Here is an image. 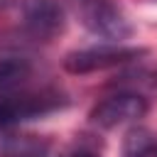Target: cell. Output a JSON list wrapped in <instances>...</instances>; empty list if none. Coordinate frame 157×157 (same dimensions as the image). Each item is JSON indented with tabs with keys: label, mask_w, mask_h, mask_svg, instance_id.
Here are the masks:
<instances>
[{
	"label": "cell",
	"mask_w": 157,
	"mask_h": 157,
	"mask_svg": "<svg viewBox=\"0 0 157 157\" xmlns=\"http://www.w3.org/2000/svg\"><path fill=\"white\" fill-rule=\"evenodd\" d=\"M49 157H54V155H49ZM56 157H98V155L93 150H86V147H74V150H69L64 155H56Z\"/></svg>",
	"instance_id": "8"
},
{
	"label": "cell",
	"mask_w": 157,
	"mask_h": 157,
	"mask_svg": "<svg viewBox=\"0 0 157 157\" xmlns=\"http://www.w3.org/2000/svg\"><path fill=\"white\" fill-rule=\"evenodd\" d=\"M27 71H29V66L25 59H0V88L20 81Z\"/></svg>",
	"instance_id": "7"
},
{
	"label": "cell",
	"mask_w": 157,
	"mask_h": 157,
	"mask_svg": "<svg viewBox=\"0 0 157 157\" xmlns=\"http://www.w3.org/2000/svg\"><path fill=\"white\" fill-rule=\"evenodd\" d=\"M147 108H150L147 98H142L140 93L123 91V93H113V96H105L103 101H98L91 108L88 118L96 128L110 130V128L128 125V123H135V120L145 118Z\"/></svg>",
	"instance_id": "4"
},
{
	"label": "cell",
	"mask_w": 157,
	"mask_h": 157,
	"mask_svg": "<svg viewBox=\"0 0 157 157\" xmlns=\"http://www.w3.org/2000/svg\"><path fill=\"white\" fill-rule=\"evenodd\" d=\"M123 157H157V137L150 130L132 128L125 135Z\"/></svg>",
	"instance_id": "6"
},
{
	"label": "cell",
	"mask_w": 157,
	"mask_h": 157,
	"mask_svg": "<svg viewBox=\"0 0 157 157\" xmlns=\"http://www.w3.org/2000/svg\"><path fill=\"white\" fill-rule=\"evenodd\" d=\"M64 105L59 91H20L0 96V132H7L27 120L47 115Z\"/></svg>",
	"instance_id": "3"
},
{
	"label": "cell",
	"mask_w": 157,
	"mask_h": 157,
	"mask_svg": "<svg viewBox=\"0 0 157 157\" xmlns=\"http://www.w3.org/2000/svg\"><path fill=\"white\" fill-rule=\"evenodd\" d=\"M22 25L32 39L47 42L56 32H61V5L56 0H22Z\"/></svg>",
	"instance_id": "5"
},
{
	"label": "cell",
	"mask_w": 157,
	"mask_h": 157,
	"mask_svg": "<svg viewBox=\"0 0 157 157\" xmlns=\"http://www.w3.org/2000/svg\"><path fill=\"white\" fill-rule=\"evenodd\" d=\"M71 5L81 25L105 42H123L132 34V27L118 0H71Z\"/></svg>",
	"instance_id": "1"
},
{
	"label": "cell",
	"mask_w": 157,
	"mask_h": 157,
	"mask_svg": "<svg viewBox=\"0 0 157 157\" xmlns=\"http://www.w3.org/2000/svg\"><path fill=\"white\" fill-rule=\"evenodd\" d=\"M145 54V49L140 47H130L123 42H101L86 49H76L69 52L64 56V69L69 74H93V71H108L123 64H130L135 59H140Z\"/></svg>",
	"instance_id": "2"
},
{
	"label": "cell",
	"mask_w": 157,
	"mask_h": 157,
	"mask_svg": "<svg viewBox=\"0 0 157 157\" xmlns=\"http://www.w3.org/2000/svg\"><path fill=\"white\" fill-rule=\"evenodd\" d=\"M155 83H157V71H155Z\"/></svg>",
	"instance_id": "9"
}]
</instances>
